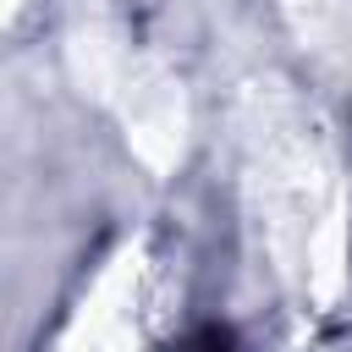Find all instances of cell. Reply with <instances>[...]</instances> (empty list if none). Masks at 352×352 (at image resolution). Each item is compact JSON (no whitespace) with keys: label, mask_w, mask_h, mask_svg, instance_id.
<instances>
[{"label":"cell","mask_w":352,"mask_h":352,"mask_svg":"<svg viewBox=\"0 0 352 352\" xmlns=\"http://www.w3.org/2000/svg\"><path fill=\"white\" fill-rule=\"evenodd\" d=\"M182 352H236V336H231L226 324H198Z\"/></svg>","instance_id":"1"}]
</instances>
